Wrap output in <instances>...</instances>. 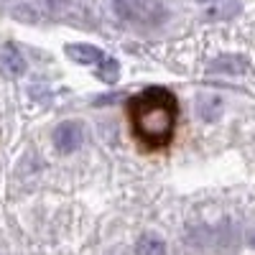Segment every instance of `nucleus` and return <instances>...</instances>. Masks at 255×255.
<instances>
[{"instance_id": "nucleus-6", "label": "nucleus", "mask_w": 255, "mask_h": 255, "mask_svg": "<svg viewBox=\"0 0 255 255\" xmlns=\"http://www.w3.org/2000/svg\"><path fill=\"white\" fill-rule=\"evenodd\" d=\"M148 8H151V5H148L145 0H115V10L125 20H140V18H145Z\"/></svg>"}, {"instance_id": "nucleus-1", "label": "nucleus", "mask_w": 255, "mask_h": 255, "mask_svg": "<svg viewBox=\"0 0 255 255\" xmlns=\"http://www.w3.org/2000/svg\"><path fill=\"white\" fill-rule=\"evenodd\" d=\"M133 135L145 148H166L174 140V128L179 118V105L171 90L145 87L128 102Z\"/></svg>"}, {"instance_id": "nucleus-7", "label": "nucleus", "mask_w": 255, "mask_h": 255, "mask_svg": "<svg viewBox=\"0 0 255 255\" xmlns=\"http://www.w3.org/2000/svg\"><path fill=\"white\" fill-rule=\"evenodd\" d=\"M135 255H166V245L156 235H143L135 245Z\"/></svg>"}, {"instance_id": "nucleus-9", "label": "nucleus", "mask_w": 255, "mask_h": 255, "mask_svg": "<svg viewBox=\"0 0 255 255\" xmlns=\"http://www.w3.org/2000/svg\"><path fill=\"white\" fill-rule=\"evenodd\" d=\"M248 245H250V248H255V232H250V238H248Z\"/></svg>"}, {"instance_id": "nucleus-10", "label": "nucleus", "mask_w": 255, "mask_h": 255, "mask_svg": "<svg viewBox=\"0 0 255 255\" xmlns=\"http://www.w3.org/2000/svg\"><path fill=\"white\" fill-rule=\"evenodd\" d=\"M197 3H217V0H197Z\"/></svg>"}, {"instance_id": "nucleus-5", "label": "nucleus", "mask_w": 255, "mask_h": 255, "mask_svg": "<svg viewBox=\"0 0 255 255\" xmlns=\"http://www.w3.org/2000/svg\"><path fill=\"white\" fill-rule=\"evenodd\" d=\"M64 51H67V56L72 61L84 64V67H100V61L105 59V54L97 46H92V44H69Z\"/></svg>"}, {"instance_id": "nucleus-8", "label": "nucleus", "mask_w": 255, "mask_h": 255, "mask_svg": "<svg viewBox=\"0 0 255 255\" xmlns=\"http://www.w3.org/2000/svg\"><path fill=\"white\" fill-rule=\"evenodd\" d=\"M97 77H100L102 82H108V84H115L118 77H120V64H118V59H108V56H105V59L100 61V67H97Z\"/></svg>"}, {"instance_id": "nucleus-4", "label": "nucleus", "mask_w": 255, "mask_h": 255, "mask_svg": "<svg viewBox=\"0 0 255 255\" xmlns=\"http://www.w3.org/2000/svg\"><path fill=\"white\" fill-rule=\"evenodd\" d=\"M0 69L8 77H20L26 72V59L13 44H3L0 46Z\"/></svg>"}, {"instance_id": "nucleus-2", "label": "nucleus", "mask_w": 255, "mask_h": 255, "mask_svg": "<svg viewBox=\"0 0 255 255\" xmlns=\"http://www.w3.org/2000/svg\"><path fill=\"white\" fill-rule=\"evenodd\" d=\"M84 133L79 123H61L54 130V145L59 148V153H72L82 145Z\"/></svg>"}, {"instance_id": "nucleus-3", "label": "nucleus", "mask_w": 255, "mask_h": 255, "mask_svg": "<svg viewBox=\"0 0 255 255\" xmlns=\"http://www.w3.org/2000/svg\"><path fill=\"white\" fill-rule=\"evenodd\" d=\"M209 72H217V74H248L250 72V61L243 54H222L215 61L209 64Z\"/></svg>"}]
</instances>
